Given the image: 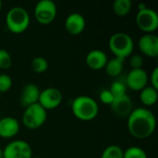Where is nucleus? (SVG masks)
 Segmentation results:
<instances>
[{"instance_id": "b1692460", "label": "nucleus", "mask_w": 158, "mask_h": 158, "mask_svg": "<svg viewBox=\"0 0 158 158\" xmlns=\"http://www.w3.org/2000/svg\"><path fill=\"white\" fill-rule=\"evenodd\" d=\"M12 66V57L8 51L0 48V69L6 70Z\"/></svg>"}, {"instance_id": "6ab92c4d", "label": "nucleus", "mask_w": 158, "mask_h": 158, "mask_svg": "<svg viewBox=\"0 0 158 158\" xmlns=\"http://www.w3.org/2000/svg\"><path fill=\"white\" fill-rule=\"evenodd\" d=\"M132 8V2L131 0H115L112 5L113 12L120 18L129 15Z\"/></svg>"}, {"instance_id": "9d476101", "label": "nucleus", "mask_w": 158, "mask_h": 158, "mask_svg": "<svg viewBox=\"0 0 158 158\" xmlns=\"http://www.w3.org/2000/svg\"><path fill=\"white\" fill-rule=\"evenodd\" d=\"M149 81V76L143 69H131L126 77L125 84L127 89L133 92H141L143 88L147 86Z\"/></svg>"}, {"instance_id": "f3484780", "label": "nucleus", "mask_w": 158, "mask_h": 158, "mask_svg": "<svg viewBox=\"0 0 158 158\" xmlns=\"http://www.w3.org/2000/svg\"><path fill=\"white\" fill-rule=\"evenodd\" d=\"M124 62H125V60L118 58V57H113L111 59H108L106 62V65L104 69L106 75L111 78L118 77L123 71Z\"/></svg>"}, {"instance_id": "473e14b6", "label": "nucleus", "mask_w": 158, "mask_h": 158, "mask_svg": "<svg viewBox=\"0 0 158 158\" xmlns=\"http://www.w3.org/2000/svg\"><path fill=\"white\" fill-rule=\"evenodd\" d=\"M0 97H1V94H0Z\"/></svg>"}, {"instance_id": "bb28decb", "label": "nucleus", "mask_w": 158, "mask_h": 158, "mask_svg": "<svg viewBox=\"0 0 158 158\" xmlns=\"http://www.w3.org/2000/svg\"><path fill=\"white\" fill-rule=\"evenodd\" d=\"M99 99L102 104L110 106L115 98H114L113 94H111V92L109 91V89H104L99 94Z\"/></svg>"}, {"instance_id": "a878e982", "label": "nucleus", "mask_w": 158, "mask_h": 158, "mask_svg": "<svg viewBox=\"0 0 158 158\" xmlns=\"http://www.w3.org/2000/svg\"><path fill=\"white\" fill-rule=\"evenodd\" d=\"M129 63H130L131 69H143L144 61H143V57L142 55L134 54L130 56Z\"/></svg>"}, {"instance_id": "6e6552de", "label": "nucleus", "mask_w": 158, "mask_h": 158, "mask_svg": "<svg viewBox=\"0 0 158 158\" xmlns=\"http://www.w3.org/2000/svg\"><path fill=\"white\" fill-rule=\"evenodd\" d=\"M32 149L23 140H15L8 143L3 149V158H31Z\"/></svg>"}, {"instance_id": "423d86ee", "label": "nucleus", "mask_w": 158, "mask_h": 158, "mask_svg": "<svg viewBox=\"0 0 158 158\" xmlns=\"http://www.w3.org/2000/svg\"><path fill=\"white\" fill-rule=\"evenodd\" d=\"M34 18L41 25H49L56 18L57 7L52 0H41L34 7Z\"/></svg>"}, {"instance_id": "412c9836", "label": "nucleus", "mask_w": 158, "mask_h": 158, "mask_svg": "<svg viewBox=\"0 0 158 158\" xmlns=\"http://www.w3.org/2000/svg\"><path fill=\"white\" fill-rule=\"evenodd\" d=\"M124 150L118 145H109L103 151L100 158H123Z\"/></svg>"}, {"instance_id": "0eeeda50", "label": "nucleus", "mask_w": 158, "mask_h": 158, "mask_svg": "<svg viewBox=\"0 0 158 158\" xmlns=\"http://www.w3.org/2000/svg\"><path fill=\"white\" fill-rule=\"evenodd\" d=\"M136 24L144 33H154L158 28L157 13L149 7L139 10L136 15Z\"/></svg>"}, {"instance_id": "9b49d317", "label": "nucleus", "mask_w": 158, "mask_h": 158, "mask_svg": "<svg viewBox=\"0 0 158 158\" xmlns=\"http://www.w3.org/2000/svg\"><path fill=\"white\" fill-rule=\"evenodd\" d=\"M140 52L147 56L156 58L158 56V37L155 33H144L138 41Z\"/></svg>"}, {"instance_id": "1a4fd4ad", "label": "nucleus", "mask_w": 158, "mask_h": 158, "mask_svg": "<svg viewBox=\"0 0 158 158\" xmlns=\"http://www.w3.org/2000/svg\"><path fill=\"white\" fill-rule=\"evenodd\" d=\"M63 101L61 91L55 87H48L41 91L38 104L47 110H52L58 107Z\"/></svg>"}, {"instance_id": "ddd939ff", "label": "nucleus", "mask_w": 158, "mask_h": 158, "mask_svg": "<svg viewBox=\"0 0 158 158\" xmlns=\"http://www.w3.org/2000/svg\"><path fill=\"white\" fill-rule=\"evenodd\" d=\"M41 90L39 87L34 83H28L23 86L19 97V103L20 106L24 108L33 105L37 104L39 100Z\"/></svg>"}, {"instance_id": "72a5a7b5", "label": "nucleus", "mask_w": 158, "mask_h": 158, "mask_svg": "<svg viewBox=\"0 0 158 158\" xmlns=\"http://www.w3.org/2000/svg\"><path fill=\"white\" fill-rule=\"evenodd\" d=\"M0 118H1V117H0Z\"/></svg>"}, {"instance_id": "4be33fe9", "label": "nucleus", "mask_w": 158, "mask_h": 158, "mask_svg": "<svg viewBox=\"0 0 158 158\" xmlns=\"http://www.w3.org/2000/svg\"><path fill=\"white\" fill-rule=\"evenodd\" d=\"M123 158H148L146 152L139 146H130L123 152Z\"/></svg>"}, {"instance_id": "7c9ffc66", "label": "nucleus", "mask_w": 158, "mask_h": 158, "mask_svg": "<svg viewBox=\"0 0 158 158\" xmlns=\"http://www.w3.org/2000/svg\"><path fill=\"white\" fill-rule=\"evenodd\" d=\"M1 8H2V2L0 1V11H1Z\"/></svg>"}, {"instance_id": "c756f323", "label": "nucleus", "mask_w": 158, "mask_h": 158, "mask_svg": "<svg viewBox=\"0 0 158 158\" xmlns=\"http://www.w3.org/2000/svg\"><path fill=\"white\" fill-rule=\"evenodd\" d=\"M0 158H3V149L0 147Z\"/></svg>"}, {"instance_id": "4468645a", "label": "nucleus", "mask_w": 158, "mask_h": 158, "mask_svg": "<svg viewBox=\"0 0 158 158\" xmlns=\"http://www.w3.org/2000/svg\"><path fill=\"white\" fill-rule=\"evenodd\" d=\"M109 106L112 112L119 118H128V116L133 110L132 100L127 94L115 98Z\"/></svg>"}, {"instance_id": "a211bd4d", "label": "nucleus", "mask_w": 158, "mask_h": 158, "mask_svg": "<svg viewBox=\"0 0 158 158\" xmlns=\"http://www.w3.org/2000/svg\"><path fill=\"white\" fill-rule=\"evenodd\" d=\"M158 91L151 86H146L140 92V101L145 106H153L156 104Z\"/></svg>"}, {"instance_id": "5701e85b", "label": "nucleus", "mask_w": 158, "mask_h": 158, "mask_svg": "<svg viewBox=\"0 0 158 158\" xmlns=\"http://www.w3.org/2000/svg\"><path fill=\"white\" fill-rule=\"evenodd\" d=\"M109 91L113 94L114 98L121 97V96L127 94H126L127 93V86H126L125 82L120 81H116L110 85Z\"/></svg>"}, {"instance_id": "c85d7f7f", "label": "nucleus", "mask_w": 158, "mask_h": 158, "mask_svg": "<svg viewBox=\"0 0 158 158\" xmlns=\"http://www.w3.org/2000/svg\"><path fill=\"white\" fill-rule=\"evenodd\" d=\"M145 7H147V6H146L144 4H143V3H142V4H140V5L138 6V8H139V10H143V9H144Z\"/></svg>"}, {"instance_id": "f8f14e48", "label": "nucleus", "mask_w": 158, "mask_h": 158, "mask_svg": "<svg viewBox=\"0 0 158 158\" xmlns=\"http://www.w3.org/2000/svg\"><path fill=\"white\" fill-rule=\"evenodd\" d=\"M86 28V19L81 13H70L65 19V29L71 35H79Z\"/></svg>"}, {"instance_id": "2f4dec72", "label": "nucleus", "mask_w": 158, "mask_h": 158, "mask_svg": "<svg viewBox=\"0 0 158 158\" xmlns=\"http://www.w3.org/2000/svg\"><path fill=\"white\" fill-rule=\"evenodd\" d=\"M31 158H41V157H37V156H32Z\"/></svg>"}, {"instance_id": "dca6fc26", "label": "nucleus", "mask_w": 158, "mask_h": 158, "mask_svg": "<svg viewBox=\"0 0 158 158\" xmlns=\"http://www.w3.org/2000/svg\"><path fill=\"white\" fill-rule=\"evenodd\" d=\"M107 60L108 57L106 52L100 49H94L87 54L85 63L87 67L93 70H101L105 69Z\"/></svg>"}, {"instance_id": "20e7f679", "label": "nucleus", "mask_w": 158, "mask_h": 158, "mask_svg": "<svg viewBox=\"0 0 158 158\" xmlns=\"http://www.w3.org/2000/svg\"><path fill=\"white\" fill-rule=\"evenodd\" d=\"M30 14L22 6H13L6 15V28L14 34H21L26 31L30 26Z\"/></svg>"}, {"instance_id": "7ed1b4c3", "label": "nucleus", "mask_w": 158, "mask_h": 158, "mask_svg": "<svg viewBox=\"0 0 158 158\" xmlns=\"http://www.w3.org/2000/svg\"><path fill=\"white\" fill-rule=\"evenodd\" d=\"M108 47L114 57L125 60L134 51V42L131 36L126 32H116L110 36Z\"/></svg>"}, {"instance_id": "f257e3e1", "label": "nucleus", "mask_w": 158, "mask_h": 158, "mask_svg": "<svg viewBox=\"0 0 158 158\" xmlns=\"http://www.w3.org/2000/svg\"><path fill=\"white\" fill-rule=\"evenodd\" d=\"M127 127L130 134L139 140L147 139L156 131V119L154 113L145 107H137L128 116Z\"/></svg>"}, {"instance_id": "39448f33", "label": "nucleus", "mask_w": 158, "mask_h": 158, "mask_svg": "<svg viewBox=\"0 0 158 158\" xmlns=\"http://www.w3.org/2000/svg\"><path fill=\"white\" fill-rule=\"evenodd\" d=\"M47 119V111L38 103L26 108L22 114V124L28 130H37L41 128Z\"/></svg>"}, {"instance_id": "f03ea898", "label": "nucleus", "mask_w": 158, "mask_h": 158, "mask_svg": "<svg viewBox=\"0 0 158 158\" xmlns=\"http://www.w3.org/2000/svg\"><path fill=\"white\" fill-rule=\"evenodd\" d=\"M71 111L74 117L81 121L94 120L99 113L98 103L88 95L77 96L71 104Z\"/></svg>"}, {"instance_id": "aec40b11", "label": "nucleus", "mask_w": 158, "mask_h": 158, "mask_svg": "<svg viewBox=\"0 0 158 158\" xmlns=\"http://www.w3.org/2000/svg\"><path fill=\"white\" fill-rule=\"evenodd\" d=\"M49 63L47 59L44 56H36L32 59L31 63V69L33 72L37 74H41L45 72L48 69Z\"/></svg>"}, {"instance_id": "cd10ccee", "label": "nucleus", "mask_w": 158, "mask_h": 158, "mask_svg": "<svg viewBox=\"0 0 158 158\" xmlns=\"http://www.w3.org/2000/svg\"><path fill=\"white\" fill-rule=\"evenodd\" d=\"M149 80H150V82H151V87H153L154 89L157 90L158 91V68L156 67L152 73H151V76L149 77Z\"/></svg>"}, {"instance_id": "393cba45", "label": "nucleus", "mask_w": 158, "mask_h": 158, "mask_svg": "<svg viewBox=\"0 0 158 158\" xmlns=\"http://www.w3.org/2000/svg\"><path fill=\"white\" fill-rule=\"evenodd\" d=\"M13 81L9 75L0 74V94H5L8 92L12 87Z\"/></svg>"}, {"instance_id": "2eb2a0df", "label": "nucleus", "mask_w": 158, "mask_h": 158, "mask_svg": "<svg viewBox=\"0 0 158 158\" xmlns=\"http://www.w3.org/2000/svg\"><path fill=\"white\" fill-rule=\"evenodd\" d=\"M20 125L17 118L13 117H4L0 118V137L3 139L14 138L19 131Z\"/></svg>"}]
</instances>
